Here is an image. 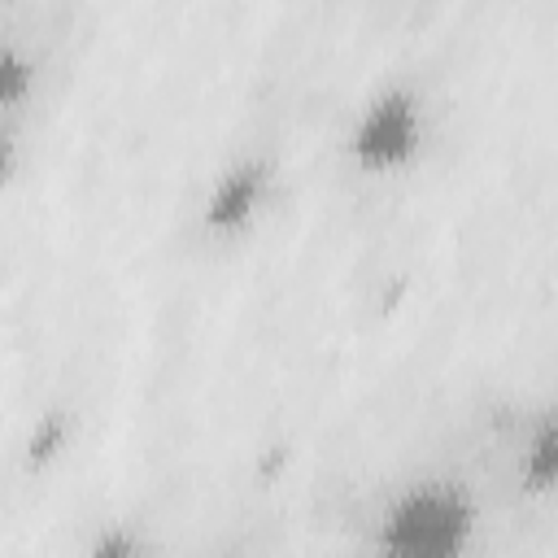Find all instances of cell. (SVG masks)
Here are the masks:
<instances>
[{"instance_id":"6da1fadb","label":"cell","mask_w":558,"mask_h":558,"mask_svg":"<svg viewBox=\"0 0 558 558\" xmlns=\"http://www.w3.org/2000/svg\"><path fill=\"white\" fill-rule=\"evenodd\" d=\"M471 536V506L458 488H410L384 519V558H458Z\"/></svg>"},{"instance_id":"7a4b0ae2","label":"cell","mask_w":558,"mask_h":558,"mask_svg":"<svg viewBox=\"0 0 558 558\" xmlns=\"http://www.w3.org/2000/svg\"><path fill=\"white\" fill-rule=\"evenodd\" d=\"M414 140H418L414 100L392 92V96H379L366 109V118L357 122V131H353V157L362 166H371V170H388V166H397V161L410 157Z\"/></svg>"},{"instance_id":"3957f363","label":"cell","mask_w":558,"mask_h":558,"mask_svg":"<svg viewBox=\"0 0 558 558\" xmlns=\"http://www.w3.org/2000/svg\"><path fill=\"white\" fill-rule=\"evenodd\" d=\"M257 183H262L257 170H235V174H227V179L218 183L214 201H209V222H214V227L240 222V218L253 209V201H257Z\"/></svg>"},{"instance_id":"277c9868","label":"cell","mask_w":558,"mask_h":558,"mask_svg":"<svg viewBox=\"0 0 558 558\" xmlns=\"http://www.w3.org/2000/svg\"><path fill=\"white\" fill-rule=\"evenodd\" d=\"M26 78H31L26 65H22L9 48H0V100H13V96L26 87Z\"/></svg>"},{"instance_id":"5b68a950","label":"cell","mask_w":558,"mask_h":558,"mask_svg":"<svg viewBox=\"0 0 558 558\" xmlns=\"http://www.w3.org/2000/svg\"><path fill=\"white\" fill-rule=\"evenodd\" d=\"M92 558H140V549H135V541H131V536L113 532V536H105V541L92 549Z\"/></svg>"}]
</instances>
